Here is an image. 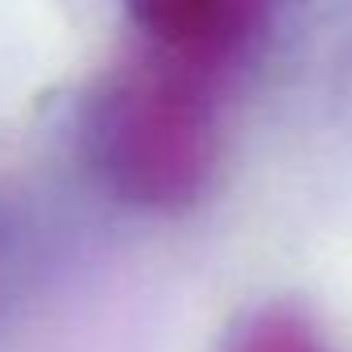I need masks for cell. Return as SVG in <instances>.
<instances>
[{"label":"cell","instance_id":"6da1fadb","mask_svg":"<svg viewBox=\"0 0 352 352\" xmlns=\"http://www.w3.org/2000/svg\"><path fill=\"white\" fill-rule=\"evenodd\" d=\"M228 58L145 42L100 91L91 157L137 208L179 212L204 195L220 157Z\"/></svg>","mask_w":352,"mask_h":352},{"label":"cell","instance_id":"7a4b0ae2","mask_svg":"<svg viewBox=\"0 0 352 352\" xmlns=\"http://www.w3.org/2000/svg\"><path fill=\"white\" fill-rule=\"evenodd\" d=\"M145 42L236 63L265 0H120Z\"/></svg>","mask_w":352,"mask_h":352},{"label":"cell","instance_id":"3957f363","mask_svg":"<svg viewBox=\"0 0 352 352\" xmlns=\"http://www.w3.org/2000/svg\"><path fill=\"white\" fill-rule=\"evenodd\" d=\"M224 352H336V348L311 327L307 315L290 307H265L236 327Z\"/></svg>","mask_w":352,"mask_h":352}]
</instances>
